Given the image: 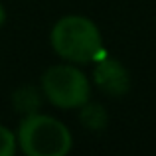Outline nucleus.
<instances>
[{
    "label": "nucleus",
    "mask_w": 156,
    "mask_h": 156,
    "mask_svg": "<svg viewBox=\"0 0 156 156\" xmlns=\"http://www.w3.org/2000/svg\"><path fill=\"white\" fill-rule=\"evenodd\" d=\"M51 48L61 59L75 65L95 63L105 55L103 36L95 22L79 14H69L59 18L50 34Z\"/></svg>",
    "instance_id": "f257e3e1"
},
{
    "label": "nucleus",
    "mask_w": 156,
    "mask_h": 156,
    "mask_svg": "<svg viewBox=\"0 0 156 156\" xmlns=\"http://www.w3.org/2000/svg\"><path fill=\"white\" fill-rule=\"evenodd\" d=\"M16 140L20 150L28 156H63L73 144L67 126L44 113L26 115L18 126Z\"/></svg>",
    "instance_id": "f03ea898"
},
{
    "label": "nucleus",
    "mask_w": 156,
    "mask_h": 156,
    "mask_svg": "<svg viewBox=\"0 0 156 156\" xmlns=\"http://www.w3.org/2000/svg\"><path fill=\"white\" fill-rule=\"evenodd\" d=\"M42 93L53 107L79 109L91 97V83L75 63H59L42 75Z\"/></svg>",
    "instance_id": "7ed1b4c3"
},
{
    "label": "nucleus",
    "mask_w": 156,
    "mask_h": 156,
    "mask_svg": "<svg viewBox=\"0 0 156 156\" xmlns=\"http://www.w3.org/2000/svg\"><path fill=\"white\" fill-rule=\"evenodd\" d=\"M93 81L109 97H122L129 93L130 87V75L126 71V67L119 59L107 55V53L95 61Z\"/></svg>",
    "instance_id": "20e7f679"
},
{
    "label": "nucleus",
    "mask_w": 156,
    "mask_h": 156,
    "mask_svg": "<svg viewBox=\"0 0 156 156\" xmlns=\"http://www.w3.org/2000/svg\"><path fill=\"white\" fill-rule=\"evenodd\" d=\"M42 99H44V93L42 89H36V87H22L14 93L12 97V103H14L16 111L22 113L24 117L32 113H40V107H42Z\"/></svg>",
    "instance_id": "39448f33"
},
{
    "label": "nucleus",
    "mask_w": 156,
    "mask_h": 156,
    "mask_svg": "<svg viewBox=\"0 0 156 156\" xmlns=\"http://www.w3.org/2000/svg\"><path fill=\"white\" fill-rule=\"evenodd\" d=\"M79 109H81L79 119H81V122H83V126H87V129H91V130L105 129V125H107V113H105L103 105L89 103V101H87V103L81 105Z\"/></svg>",
    "instance_id": "423d86ee"
},
{
    "label": "nucleus",
    "mask_w": 156,
    "mask_h": 156,
    "mask_svg": "<svg viewBox=\"0 0 156 156\" xmlns=\"http://www.w3.org/2000/svg\"><path fill=\"white\" fill-rule=\"evenodd\" d=\"M16 146H18L16 133H12L8 126L0 125V156H12L16 152Z\"/></svg>",
    "instance_id": "0eeeda50"
},
{
    "label": "nucleus",
    "mask_w": 156,
    "mask_h": 156,
    "mask_svg": "<svg viewBox=\"0 0 156 156\" xmlns=\"http://www.w3.org/2000/svg\"><path fill=\"white\" fill-rule=\"evenodd\" d=\"M4 20H6V12H4L2 4H0V26H2V24H4Z\"/></svg>",
    "instance_id": "6e6552de"
}]
</instances>
